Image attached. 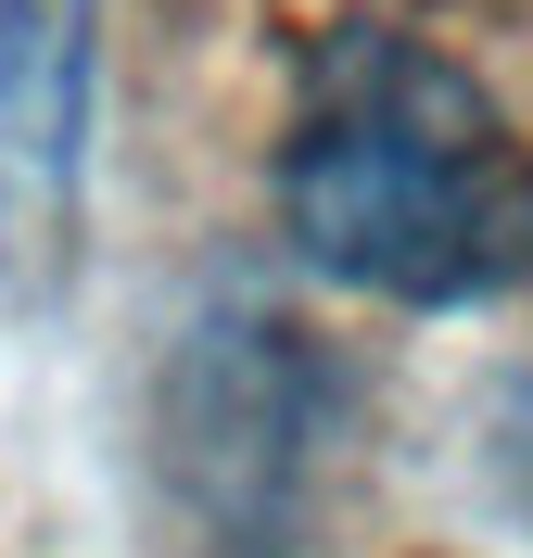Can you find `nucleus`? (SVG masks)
<instances>
[{
  "instance_id": "nucleus-4",
  "label": "nucleus",
  "mask_w": 533,
  "mask_h": 558,
  "mask_svg": "<svg viewBox=\"0 0 533 558\" xmlns=\"http://www.w3.org/2000/svg\"><path fill=\"white\" fill-rule=\"evenodd\" d=\"M483 495L533 533V368L496 381V407H483Z\"/></svg>"
},
{
  "instance_id": "nucleus-1",
  "label": "nucleus",
  "mask_w": 533,
  "mask_h": 558,
  "mask_svg": "<svg viewBox=\"0 0 533 558\" xmlns=\"http://www.w3.org/2000/svg\"><path fill=\"white\" fill-rule=\"evenodd\" d=\"M292 254L381 305H496L533 279V153L496 89L407 26H343L280 140Z\"/></svg>"
},
{
  "instance_id": "nucleus-3",
  "label": "nucleus",
  "mask_w": 533,
  "mask_h": 558,
  "mask_svg": "<svg viewBox=\"0 0 533 558\" xmlns=\"http://www.w3.org/2000/svg\"><path fill=\"white\" fill-rule=\"evenodd\" d=\"M102 0H0V305L51 317L89 242Z\"/></svg>"
},
{
  "instance_id": "nucleus-2",
  "label": "nucleus",
  "mask_w": 533,
  "mask_h": 558,
  "mask_svg": "<svg viewBox=\"0 0 533 558\" xmlns=\"http://www.w3.org/2000/svg\"><path fill=\"white\" fill-rule=\"evenodd\" d=\"M330 457V368L280 317H216L191 330L166 381V483L216 533V558H305Z\"/></svg>"
}]
</instances>
